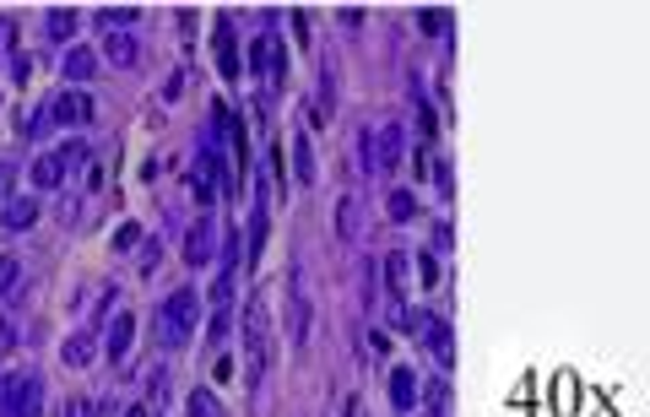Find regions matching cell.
<instances>
[{
    "label": "cell",
    "instance_id": "6da1fadb",
    "mask_svg": "<svg viewBox=\"0 0 650 417\" xmlns=\"http://www.w3.org/2000/svg\"><path fill=\"white\" fill-rule=\"evenodd\" d=\"M195 320H201V299H195V288H174L163 304H157V342L163 347H184L190 342V331H195Z\"/></svg>",
    "mask_w": 650,
    "mask_h": 417
},
{
    "label": "cell",
    "instance_id": "7a4b0ae2",
    "mask_svg": "<svg viewBox=\"0 0 650 417\" xmlns=\"http://www.w3.org/2000/svg\"><path fill=\"white\" fill-rule=\"evenodd\" d=\"M0 417H43V380L38 374L0 380Z\"/></svg>",
    "mask_w": 650,
    "mask_h": 417
},
{
    "label": "cell",
    "instance_id": "3957f363",
    "mask_svg": "<svg viewBox=\"0 0 650 417\" xmlns=\"http://www.w3.org/2000/svg\"><path fill=\"white\" fill-rule=\"evenodd\" d=\"M407 326L418 331V342H423V347H429V353H434L445 369L456 364V342H450V326H445L434 309H418V315H407Z\"/></svg>",
    "mask_w": 650,
    "mask_h": 417
},
{
    "label": "cell",
    "instance_id": "277c9868",
    "mask_svg": "<svg viewBox=\"0 0 650 417\" xmlns=\"http://www.w3.org/2000/svg\"><path fill=\"white\" fill-rule=\"evenodd\" d=\"M217 250H222V228H217V217L206 212V217H195V228L184 233V266H212Z\"/></svg>",
    "mask_w": 650,
    "mask_h": 417
},
{
    "label": "cell",
    "instance_id": "5b68a950",
    "mask_svg": "<svg viewBox=\"0 0 650 417\" xmlns=\"http://www.w3.org/2000/svg\"><path fill=\"white\" fill-rule=\"evenodd\" d=\"M250 65H255V71H266V92H282V81H287V60H282L277 33H260V38H255Z\"/></svg>",
    "mask_w": 650,
    "mask_h": 417
},
{
    "label": "cell",
    "instance_id": "8992f818",
    "mask_svg": "<svg viewBox=\"0 0 650 417\" xmlns=\"http://www.w3.org/2000/svg\"><path fill=\"white\" fill-rule=\"evenodd\" d=\"M212 54H217V76H222V81H239V76H244V71H239V43H233V22H228V16H217Z\"/></svg>",
    "mask_w": 650,
    "mask_h": 417
},
{
    "label": "cell",
    "instance_id": "52a82bcc",
    "mask_svg": "<svg viewBox=\"0 0 650 417\" xmlns=\"http://www.w3.org/2000/svg\"><path fill=\"white\" fill-rule=\"evenodd\" d=\"M244 342H250V380L260 385V369H266V309L260 304L244 309Z\"/></svg>",
    "mask_w": 650,
    "mask_h": 417
},
{
    "label": "cell",
    "instance_id": "ba28073f",
    "mask_svg": "<svg viewBox=\"0 0 650 417\" xmlns=\"http://www.w3.org/2000/svg\"><path fill=\"white\" fill-rule=\"evenodd\" d=\"M49 114H54L60 125H92V114H98V109H92V98H87V92H76V87H71V92H60V98L49 103Z\"/></svg>",
    "mask_w": 650,
    "mask_h": 417
},
{
    "label": "cell",
    "instance_id": "9c48e42d",
    "mask_svg": "<svg viewBox=\"0 0 650 417\" xmlns=\"http://www.w3.org/2000/svg\"><path fill=\"white\" fill-rule=\"evenodd\" d=\"M38 212H43V201L11 195V201L0 206V228H5V233H22V228H33V223H38Z\"/></svg>",
    "mask_w": 650,
    "mask_h": 417
},
{
    "label": "cell",
    "instance_id": "30bf717a",
    "mask_svg": "<svg viewBox=\"0 0 650 417\" xmlns=\"http://www.w3.org/2000/svg\"><path fill=\"white\" fill-rule=\"evenodd\" d=\"M385 391H391V407H396V412H412V407H418V374H412L407 364H396V369H391Z\"/></svg>",
    "mask_w": 650,
    "mask_h": 417
},
{
    "label": "cell",
    "instance_id": "8fae6325",
    "mask_svg": "<svg viewBox=\"0 0 650 417\" xmlns=\"http://www.w3.org/2000/svg\"><path fill=\"white\" fill-rule=\"evenodd\" d=\"M130 342H136V315L125 309V315H114V326H108V364H114V369L130 358Z\"/></svg>",
    "mask_w": 650,
    "mask_h": 417
},
{
    "label": "cell",
    "instance_id": "7c38bea8",
    "mask_svg": "<svg viewBox=\"0 0 650 417\" xmlns=\"http://www.w3.org/2000/svg\"><path fill=\"white\" fill-rule=\"evenodd\" d=\"M103 54H108L119 71H130V65L141 60V43H136V33H108V38H103Z\"/></svg>",
    "mask_w": 650,
    "mask_h": 417
},
{
    "label": "cell",
    "instance_id": "4fadbf2b",
    "mask_svg": "<svg viewBox=\"0 0 650 417\" xmlns=\"http://www.w3.org/2000/svg\"><path fill=\"white\" fill-rule=\"evenodd\" d=\"M92 353H98L92 331H76V336H65V347H60V358H65L71 369H87V364H92Z\"/></svg>",
    "mask_w": 650,
    "mask_h": 417
},
{
    "label": "cell",
    "instance_id": "5bb4252c",
    "mask_svg": "<svg viewBox=\"0 0 650 417\" xmlns=\"http://www.w3.org/2000/svg\"><path fill=\"white\" fill-rule=\"evenodd\" d=\"M65 76H71V81H92V76H98V54H92L87 43H76V49L65 54Z\"/></svg>",
    "mask_w": 650,
    "mask_h": 417
},
{
    "label": "cell",
    "instance_id": "9a60e30c",
    "mask_svg": "<svg viewBox=\"0 0 650 417\" xmlns=\"http://www.w3.org/2000/svg\"><path fill=\"white\" fill-rule=\"evenodd\" d=\"M293 179H298V185H315V147H309L304 130L293 136Z\"/></svg>",
    "mask_w": 650,
    "mask_h": 417
},
{
    "label": "cell",
    "instance_id": "2e32d148",
    "mask_svg": "<svg viewBox=\"0 0 650 417\" xmlns=\"http://www.w3.org/2000/svg\"><path fill=\"white\" fill-rule=\"evenodd\" d=\"M60 179H65V168H60V157H54V152L33 157V185H38V190H54Z\"/></svg>",
    "mask_w": 650,
    "mask_h": 417
},
{
    "label": "cell",
    "instance_id": "e0dca14e",
    "mask_svg": "<svg viewBox=\"0 0 650 417\" xmlns=\"http://www.w3.org/2000/svg\"><path fill=\"white\" fill-rule=\"evenodd\" d=\"M336 228H342V239H358V228H363L358 195H342V206H336Z\"/></svg>",
    "mask_w": 650,
    "mask_h": 417
},
{
    "label": "cell",
    "instance_id": "ac0fdd59",
    "mask_svg": "<svg viewBox=\"0 0 650 417\" xmlns=\"http://www.w3.org/2000/svg\"><path fill=\"white\" fill-rule=\"evenodd\" d=\"M184 412H190V417H222V402H217V391L195 385V391H190V402H184Z\"/></svg>",
    "mask_w": 650,
    "mask_h": 417
},
{
    "label": "cell",
    "instance_id": "d6986e66",
    "mask_svg": "<svg viewBox=\"0 0 650 417\" xmlns=\"http://www.w3.org/2000/svg\"><path fill=\"white\" fill-rule=\"evenodd\" d=\"M43 33H49V38H71V33H76V11H71V5H54Z\"/></svg>",
    "mask_w": 650,
    "mask_h": 417
},
{
    "label": "cell",
    "instance_id": "ffe728a7",
    "mask_svg": "<svg viewBox=\"0 0 650 417\" xmlns=\"http://www.w3.org/2000/svg\"><path fill=\"white\" fill-rule=\"evenodd\" d=\"M266 228H271V217H266V206L250 217V266H260V244H266Z\"/></svg>",
    "mask_w": 650,
    "mask_h": 417
},
{
    "label": "cell",
    "instance_id": "44dd1931",
    "mask_svg": "<svg viewBox=\"0 0 650 417\" xmlns=\"http://www.w3.org/2000/svg\"><path fill=\"white\" fill-rule=\"evenodd\" d=\"M146 391H152V407H146V412L157 417L168 407V369H152V374H146Z\"/></svg>",
    "mask_w": 650,
    "mask_h": 417
},
{
    "label": "cell",
    "instance_id": "7402d4cb",
    "mask_svg": "<svg viewBox=\"0 0 650 417\" xmlns=\"http://www.w3.org/2000/svg\"><path fill=\"white\" fill-rule=\"evenodd\" d=\"M401 282H407V255H396V250H391V255H385V288L401 299Z\"/></svg>",
    "mask_w": 650,
    "mask_h": 417
},
{
    "label": "cell",
    "instance_id": "603a6c76",
    "mask_svg": "<svg viewBox=\"0 0 650 417\" xmlns=\"http://www.w3.org/2000/svg\"><path fill=\"white\" fill-rule=\"evenodd\" d=\"M385 206H391V217H396V223H407V217L418 212V195H412V190H391V201H385Z\"/></svg>",
    "mask_w": 650,
    "mask_h": 417
},
{
    "label": "cell",
    "instance_id": "cb8c5ba5",
    "mask_svg": "<svg viewBox=\"0 0 650 417\" xmlns=\"http://www.w3.org/2000/svg\"><path fill=\"white\" fill-rule=\"evenodd\" d=\"M54 157H60V168H87V157H92V152H87V141H71V147H60Z\"/></svg>",
    "mask_w": 650,
    "mask_h": 417
},
{
    "label": "cell",
    "instance_id": "d4e9b609",
    "mask_svg": "<svg viewBox=\"0 0 650 417\" xmlns=\"http://www.w3.org/2000/svg\"><path fill=\"white\" fill-rule=\"evenodd\" d=\"M16 277H22L16 255H0V293H16Z\"/></svg>",
    "mask_w": 650,
    "mask_h": 417
},
{
    "label": "cell",
    "instance_id": "484cf974",
    "mask_svg": "<svg viewBox=\"0 0 650 417\" xmlns=\"http://www.w3.org/2000/svg\"><path fill=\"white\" fill-rule=\"evenodd\" d=\"M136 244H141V228H136V223H125V228L114 233V250H119V255H130Z\"/></svg>",
    "mask_w": 650,
    "mask_h": 417
},
{
    "label": "cell",
    "instance_id": "4316f807",
    "mask_svg": "<svg viewBox=\"0 0 650 417\" xmlns=\"http://www.w3.org/2000/svg\"><path fill=\"white\" fill-rule=\"evenodd\" d=\"M418 271H423V282H429V288H439V261H434V250H423V255H418Z\"/></svg>",
    "mask_w": 650,
    "mask_h": 417
},
{
    "label": "cell",
    "instance_id": "83f0119b",
    "mask_svg": "<svg viewBox=\"0 0 650 417\" xmlns=\"http://www.w3.org/2000/svg\"><path fill=\"white\" fill-rule=\"evenodd\" d=\"M418 22H423V33L434 38V33H445V22H450V11H423Z\"/></svg>",
    "mask_w": 650,
    "mask_h": 417
},
{
    "label": "cell",
    "instance_id": "f1b7e54d",
    "mask_svg": "<svg viewBox=\"0 0 650 417\" xmlns=\"http://www.w3.org/2000/svg\"><path fill=\"white\" fill-rule=\"evenodd\" d=\"M33 76V54H11V81H27Z\"/></svg>",
    "mask_w": 650,
    "mask_h": 417
},
{
    "label": "cell",
    "instance_id": "f546056e",
    "mask_svg": "<svg viewBox=\"0 0 650 417\" xmlns=\"http://www.w3.org/2000/svg\"><path fill=\"white\" fill-rule=\"evenodd\" d=\"M49 125H54V114H49V109H33V119H27L22 130H27V136H38V130H49Z\"/></svg>",
    "mask_w": 650,
    "mask_h": 417
},
{
    "label": "cell",
    "instance_id": "4dcf8cb0",
    "mask_svg": "<svg viewBox=\"0 0 650 417\" xmlns=\"http://www.w3.org/2000/svg\"><path fill=\"white\" fill-rule=\"evenodd\" d=\"M16 49V22H0V54H11Z\"/></svg>",
    "mask_w": 650,
    "mask_h": 417
},
{
    "label": "cell",
    "instance_id": "1f68e13d",
    "mask_svg": "<svg viewBox=\"0 0 650 417\" xmlns=\"http://www.w3.org/2000/svg\"><path fill=\"white\" fill-rule=\"evenodd\" d=\"M179 92H184V76H179V71H174V76H168V81H163V98H168V103H174V98H179Z\"/></svg>",
    "mask_w": 650,
    "mask_h": 417
},
{
    "label": "cell",
    "instance_id": "d6a6232c",
    "mask_svg": "<svg viewBox=\"0 0 650 417\" xmlns=\"http://www.w3.org/2000/svg\"><path fill=\"white\" fill-rule=\"evenodd\" d=\"M11 347H16V331H11V320H0V358H5Z\"/></svg>",
    "mask_w": 650,
    "mask_h": 417
},
{
    "label": "cell",
    "instance_id": "836d02e7",
    "mask_svg": "<svg viewBox=\"0 0 650 417\" xmlns=\"http://www.w3.org/2000/svg\"><path fill=\"white\" fill-rule=\"evenodd\" d=\"M179 33H184V43L195 38V11H179Z\"/></svg>",
    "mask_w": 650,
    "mask_h": 417
},
{
    "label": "cell",
    "instance_id": "e575fe53",
    "mask_svg": "<svg viewBox=\"0 0 650 417\" xmlns=\"http://www.w3.org/2000/svg\"><path fill=\"white\" fill-rule=\"evenodd\" d=\"M434 250H450V223H434Z\"/></svg>",
    "mask_w": 650,
    "mask_h": 417
},
{
    "label": "cell",
    "instance_id": "d590c367",
    "mask_svg": "<svg viewBox=\"0 0 650 417\" xmlns=\"http://www.w3.org/2000/svg\"><path fill=\"white\" fill-rule=\"evenodd\" d=\"M11 179H16V174H11V163H0V201H11Z\"/></svg>",
    "mask_w": 650,
    "mask_h": 417
},
{
    "label": "cell",
    "instance_id": "8d00e7d4",
    "mask_svg": "<svg viewBox=\"0 0 650 417\" xmlns=\"http://www.w3.org/2000/svg\"><path fill=\"white\" fill-rule=\"evenodd\" d=\"M65 417H92V407H87V402H71V407H65Z\"/></svg>",
    "mask_w": 650,
    "mask_h": 417
},
{
    "label": "cell",
    "instance_id": "74e56055",
    "mask_svg": "<svg viewBox=\"0 0 650 417\" xmlns=\"http://www.w3.org/2000/svg\"><path fill=\"white\" fill-rule=\"evenodd\" d=\"M347 417H369V407H363V402H347Z\"/></svg>",
    "mask_w": 650,
    "mask_h": 417
},
{
    "label": "cell",
    "instance_id": "f35d334b",
    "mask_svg": "<svg viewBox=\"0 0 650 417\" xmlns=\"http://www.w3.org/2000/svg\"><path fill=\"white\" fill-rule=\"evenodd\" d=\"M125 417H152V412H146V407H136V402H130V407H125Z\"/></svg>",
    "mask_w": 650,
    "mask_h": 417
}]
</instances>
